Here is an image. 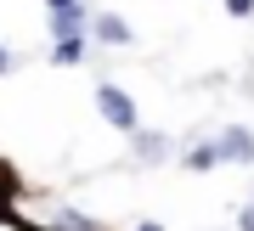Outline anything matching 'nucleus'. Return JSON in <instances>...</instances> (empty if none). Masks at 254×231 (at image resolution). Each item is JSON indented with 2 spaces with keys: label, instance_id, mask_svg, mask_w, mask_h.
<instances>
[{
  "label": "nucleus",
  "instance_id": "2",
  "mask_svg": "<svg viewBox=\"0 0 254 231\" xmlns=\"http://www.w3.org/2000/svg\"><path fill=\"white\" fill-rule=\"evenodd\" d=\"M96 45H108V51H125V45H136V28H130L119 11H91V28H85Z\"/></svg>",
  "mask_w": 254,
  "mask_h": 231
},
{
  "label": "nucleus",
  "instance_id": "8",
  "mask_svg": "<svg viewBox=\"0 0 254 231\" xmlns=\"http://www.w3.org/2000/svg\"><path fill=\"white\" fill-rule=\"evenodd\" d=\"M57 231H108V226H102V220H91V214H85V209H57Z\"/></svg>",
  "mask_w": 254,
  "mask_h": 231
},
{
  "label": "nucleus",
  "instance_id": "11",
  "mask_svg": "<svg viewBox=\"0 0 254 231\" xmlns=\"http://www.w3.org/2000/svg\"><path fill=\"white\" fill-rule=\"evenodd\" d=\"M11 68H17V57H11V51H6V45H0V79H6V73H11Z\"/></svg>",
  "mask_w": 254,
  "mask_h": 231
},
{
  "label": "nucleus",
  "instance_id": "1",
  "mask_svg": "<svg viewBox=\"0 0 254 231\" xmlns=\"http://www.w3.org/2000/svg\"><path fill=\"white\" fill-rule=\"evenodd\" d=\"M96 113L108 118L119 135H130V130L141 124V107H136V96H130V90H119L113 79H102V85H96Z\"/></svg>",
  "mask_w": 254,
  "mask_h": 231
},
{
  "label": "nucleus",
  "instance_id": "7",
  "mask_svg": "<svg viewBox=\"0 0 254 231\" xmlns=\"http://www.w3.org/2000/svg\"><path fill=\"white\" fill-rule=\"evenodd\" d=\"M85 45H91V34H68V40H51V62H57V68H79V62H85Z\"/></svg>",
  "mask_w": 254,
  "mask_h": 231
},
{
  "label": "nucleus",
  "instance_id": "5",
  "mask_svg": "<svg viewBox=\"0 0 254 231\" xmlns=\"http://www.w3.org/2000/svg\"><path fill=\"white\" fill-rule=\"evenodd\" d=\"M130 158H136V164H147V169H153V164H164V158H170V135H164V130H130Z\"/></svg>",
  "mask_w": 254,
  "mask_h": 231
},
{
  "label": "nucleus",
  "instance_id": "6",
  "mask_svg": "<svg viewBox=\"0 0 254 231\" xmlns=\"http://www.w3.org/2000/svg\"><path fill=\"white\" fill-rule=\"evenodd\" d=\"M181 169H187V175H209V169H220V147H215V135H198V141L181 152Z\"/></svg>",
  "mask_w": 254,
  "mask_h": 231
},
{
  "label": "nucleus",
  "instance_id": "10",
  "mask_svg": "<svg viewBox=\"0 0 254 231\" xmlns=\"http://www.w3.org/2000/svg\"><path fill=\"white\" fill-rule=\"evenodd\" d=\"M237 231H254V203H243V209H237Z\"/></svg>",
  "mask_w": 254,
  "mask_h": 231
},
{
  "label": "nucleus",
  "instance_id": "13",
  "mask_svg": "<svg viewBox=\"0 0 254 231\" xmlns=\"http://www.w3.org/2000/svg\"><path fill=\"white\" fill-rule=\"evenodd\" d=\"M57 6H73V0H46V11H57Z\"/></svg>",
  "mask_w": 254,
  "mask_h": 231
},
{
  "label": "nucleus",
  "instance_id": "3",
  "mask_svg": "<svg viewBox=\"0 0 254 231\" xmlns=\"http://www.w3.org/2000/svg\"><path fill=\"white\" fill-rule=\"evenodd\" d=\"M215 147H220V164H254V130L249 124H220V135H215Z\"/></svg>",
  "mask_w": 254,
  "mask_h": 231
},
{
  "label": "nucleus",
  "instance_id": "4",
  "mask_svg": "<svg viewBox=\"0 0 254 231\" xmlns=\"http://www.w3.org/2000/svg\"><path fill=\"white\" fill-rule=\"evenodd\" d=\"M46 28H51V40L85 34V28H91V6H85V0H73V6H57V11H46Z\"/></svg>",
  "mask_w": 254,
  "mask_h": 231
},
{
  "label": "nucleus",
  "instance_id": "9",
  "mask_svg": "<svg viewBox=\"0 0 254 231\" xmlns=\"http://www.w3.org/2000/svg\"><path fill=\"white\" fill-rule=\"evenodd\" d=\"M220 6H226L232 17H254V0H220Z\"/></svg>",
  "mask_w": 254,
  "mask_h": 231
},
{
  "label": "nucleus",
  "instance_id": "12",
  "mask_svg": "<svg viewBox=\"0 0 254 231\" xmlns=\"http://www.w3.org/2000/svg\"><path fill=\"white\" fill-rule=\"evenodd\" d=\"M130 231H164L158 220H136V226H130Z\"/></svg>",
  "mask_w": 254,
  "mask_h": 231
}]
</instances>
